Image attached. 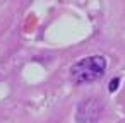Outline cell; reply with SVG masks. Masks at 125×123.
<instances>
[{
	"instance_id": "obj_1",
	"label": "cell",
	"mask_w": 125,
	"mask_h": 123,
	"mask_svg": "<svg viewBox=\"0 0 125 123\" xmlns=\"http://www.w3.org/2000/svg\"><path fill=\"white\" fill-rule=\"evenodd\" d=\"M106 70V58L101 55L86 57L75 62L70 68V77L77 84H91L98 80Z\"/></svg>"
},
{
	"instance_id": "obj_2",
	"label": "cell",
	"mask_w": 125,
	"mask_h": 123,
	"mask_svg": "<svg viewBox=\"0 0 125 123\" xmlns=\"http://www.w3.org/2000/svg\"><path fill=\"white\" fill-rule=\"evenodd\" d=\"M103 104L98 99H86L77 106L75 121L77 123H96L101 114Z\"/></svg>"
},
{
	"instance_id": "obj_3",
	"label": "cell",
	"mask_w": 125,
	"mask_h": 123,
	"mask_svg": "<svg viewBox=\"0 0 125 123\" xmlns=\"http://www.w3.org/2000/svg\"><path fill=\"white\" fill-rule=\"evenodd\" d=\"M116 84H118V79H113V80H111V84H110V91H115Z\"/></svg>"
}]
</instances>
